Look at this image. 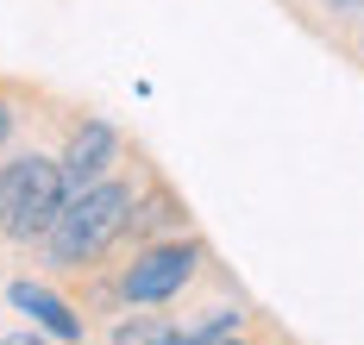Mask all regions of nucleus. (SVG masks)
Here are the masks:
<instances>
[{
	"mask_svg": "<svg viewBox=\"0 0 364 345\" xmlns=\"http://www.w3.org/2000/svg\"><path fill=\"white\" fill-rule=\"evenodd\" d=\"M0 345H44V339H38V333H6Z\"/></svg>",
	"mask_w": 364,
	"mask_h": 345,
	"instance_id": "nucleus-11",
	"label": "nucleus"
},
{
	"mask_svg": "<svg viewBox=\"0 0 364 345\" xmlns=\"http://www.w3.org/2000/svg\"><path fill=\"white\" fill-rule=\"evenodd\" d=\"M70 201V176L50 151H13L0 163V239L32 245Z\"/></svg>",
	"mask_w": 364,
	"mask_h": 345,
	"instance_id": "nucleus-2",
	"label": "nucleus"
},
{
	"mask_svg": "<svg viewBox=\"0 0 364 345\" xmlns=\"http://www.w3.org/2000/svg\"><path fill=\"white\" fill-rule=\"evenodd\" d=\"M57 163H63L70 189H88V182H101V176H113V163H119V132H113L107 119L82 114V119L70 126V138H63V151H57Z\"/></svg>",
	"mask_w": 364,
	"mask_h": 345,
	"instance_id": "nucleus-4",
	"label": "nucleus"
},
{
	"mask_svg": "<svg viewBox=\"0 0 364 345\" xmlns=\"http://www.w3.org/2000/svg\"><path fill=\"white\" fill-rule=\"evenodd\" d=\"M208 345H264V339H257L252 320H245V327H232V333H220V339H208Z\"/></svg>",
	"mask_w": 364,
	"mask_h": 345,
	"instance_id": "nucleus-8",
	"label": "nucleus"
},
{
	"mask_svg": "<svg viewBox=\"0 0 364 345\" xmlns=\"http://www.w3.org/2000/svg\"><path fill=\"white\" fill-rule=\"evenodd\" d=\"M132 201H139V182H126V176H101V182H88V189H70L63 214H57L50 232H44L50 264L63 270V276L101 270L107 251H119V232H126Z\"/></svg>",
	"mask_w": 364,
	"mask_h": 345,
	"instance_id": "nucleus-1",
	"label": "nucleus"
},
{
	"mask_svg": "<svg viewBox=\"0 0 364 345\" xmlns=\"http://www.w3.org/2000/svg\"><path fill=\"white\" fill-rule=\"evenodd\" d=\"M358 57H364V13H358Z\"/></svg>",
	"mask_w": 364,
	"mask_h": 345,
	"instance_id": "nucleus-12",
	"label": "nucleus"
},
{
	"mask_svg": "<svg viewBox=\"0 0 364 345\" xmlns=\"http://www.w3.org/2000/svg\"><path fill=\"white\" fill-rule=\"evenodd\" d=\"M321 6H327L333 19H358V13H364V0H321Z\"/></svg>",
	"mask_w": 364,
	"mask_h": 345,
	"instance_id": "nucleus-9",
	"label": "nucleus"
},
{
	"mask_svg": "<svg viewBox=\"0 0 364 345\" xmlns=\"http://www.w3.org/2000/svg\"><path fill=\"white\" fill-rule=\"evenodd\" d=\"M107 345H182V327L170 314H151V307H126L107 327Z\"/></svg>",
	"mask_w": 364,
	"mask_h": 345,
	"instance_id": "nucleus-7",
	"label": "nucleus"
},
{
	"mask_svg": "<svg viewBox=\"0 0 364 345\" xmlns=\"http://www.w3.org/2000/svg\"><path fill=\"white\" fill-rule=\"evenodd\" d=\"M6 138H13V107H6V94H0V151H6Z\"/></svg>",
	"mask_w": 364,
	"mask_h": 345,
	"instance_id": "nucleus-10",
	"label": "nucleus"
},
{
	"mask_svg": "<svg viewBox=\"0 0 364 345\" xmlns=\"http://www.w3.org/2000/svg\"><path fill=\"white\" fill-rule=\"evenodd\" d=\"M201 264H208V245L201 239H157V245H139L132 251V264H119V307H164L176 302L182 289L201 276Z\"/></svg>",
	"mask_w": 364,
	"mask_h": 345,
	"instance_id": "nucleus-3",
	"label": "nucleus"
},
{
	"mask_svg": "<svg viewBox=\"0 0 364 345\" xmlns=\"http://www.w3.org/2000/svg\"><path fill=\"white\" fill-rule=\"evenodd\" d=\"M188 232V207H182V195L170 182H145L139 201H132V214H126V232H119V245H157V239H182Z\"/></svg>",
	"mask_w": 364,
	"mask_h": 345,
	"instance_id": "nucleus-5",
	"label": "nucleus"
},
{
	"mask_svg": "<svg viewBox=\"0 0 364 345\" xmlns=\"http://www.w3.org/2000/svg\"><path fill=\"white\" fill-rule=\"evenodd\" d=\"M6 295H13V307H26V314H32V327L57 333L63 345H82V339H88V314H82L75 302H63L50 283H13Z\"/></svg>",
	"mask_w": 364,
	"mask_h": 345,
	"instance_id": "nucleus-6",
	"label": "nucleus"
}]
</instances>
